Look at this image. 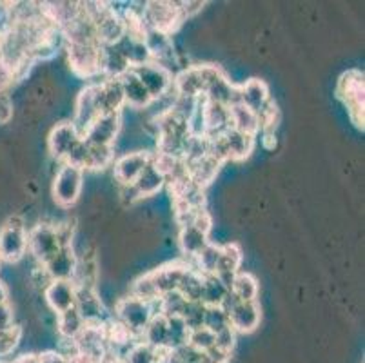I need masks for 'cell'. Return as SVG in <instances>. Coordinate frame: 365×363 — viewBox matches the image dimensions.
Wrapping results in <instances>:
<instances>
[{
    "label": "cell",
    "instance_id": "1",
    "mask_svg": "<svg viewBox=\"0 0 365 363\" xmlns=\"http://www.w3.org/2000/svg\"><path fill=\"white\" fill-rule=\"evenodd\" d=\"M155 315H158V302L149 304V302L135 298L131 295L118 300L117 307H115V319L125 325L137 339H140L142 332Z\"/></svg>",
    "mask_w": 365,
    "mask_h": 363
},
{
    "label": "cell",
    "instance_id": "2",
    "mask_svg": "<svg viewBox=\"0 0 365 363\" xmlns=\"http://www.w3.org/2000/svg\"><path fill=\"white\" fill-rule=\"evenodd\" d=\"M28 252V229L22 216L13 215L0 227V262L16 264Z\"/></svg>",
    "mask_w": 365,
    "mask_h": 363
},
{
    "label": "cell",
    "instance_id": "3",
    "mask_svg": "<svg viewBox=\"0 0 365 363\" xmlns=\"http://www.w3.org/2000/svg\"><path fill=\"white\" fill-rule=\"evenodd\" d=\"M336 95L349 111L353 124L364 129V73L358 69L344 73L338 80Z\"/></svg>",
    "mask_w": 365,
    "mask_h": 363
},
{
    "label": "cell",
    "instance_id": "4",
    "mask_svg": "<svg viewBox=\"0 0 365 363\" xmlns=\"http://www.w3.org/2000/svg\"><path fill=\"white\" fill-rule=\"evenodd\" d=\"M142 16L148 29L165 33L171 36L184 22L182 2H145Z\"/></svg>",
    "mask_w": 365,
    "mask_h": 363
},
{
    "label": "cell",
    "instance_id": "5",
    "mask_svg": "<svg viewBox=\"0 0 365 363\" xmlns=\"http://www.w3.org/2000/svg\"><path fill=\"white\" fill-rule=\"evenodd\" d=\"M62 247H68L56 225L41 224L28 231V251L35 256L38 265H46Z\"/></svg>",
    "mask_w": 365,
    "mask_h": 363
},
{
    "label": "cell",
    "instance_id": "6",
    "mask_svg": "<svg viewBox=\"0 0 365 363\" xmlns=\"http://www.w3.org/2000/svg\"><path fill=\"white\" fill-rule=\"evenodd\" d=\"M84 185V171L73 165L61 164L53 180V198L61 208H71L82 193Z\"/></svg>",
    "mask_w": 365,
    "mask_h": 363
},
{
    "label": "cell",
    "instance_id": "7",
    "mask_svg": "<svg viewBox=\"0 0 365 363\" xmlns=\"http://www.w3.org/2000/svg\"><path fill=\"white\" fill-rule=\"evenodd\" d=\"M68 62L73 73L81 78H95L101 75V44H66Z\"/></svg>",
    "mask_w": 365,
    "mask_h": 363
},
{
    "label": "cell",
    "instance_id": "8",
    "mask_svg": "<svg viewBox=\"0 0 365 363\" xmlns=\"http://www.w3.org/2000/svg\"><path fill=\"white\" fill-rule=\"evenodd\" d=\"M131 71L137 75V78L148 89L153 102L173 91V75L165 66L157 64V62H148V64L131 68Z\"/></svg>",
    "mask_w": 365,
    "mask_h": 363
},
{
    "label": "cell",
    "instance_id": "9",
    "mask_svg": "<svg viewBox=\"0 0 365 363\" xmlns=\"http://www.w3.org/2000/svg\"><path fill=\"white\" fill-rule=\"evenodd\" d=\"M101 106H98V82L86 86L75 102V118L71 120L78 135L84 136L91 124L101 116Z\"/></svg>",
    "mask_w": 365,
    "mask_h": 363
},
{
    "label": "cell",
    "instance_id": "10",
    "mask_svg": "<svg viewBox=\"0 0 365 363\" xmlns=\"http://www.w3.org/2000/svg\"><path fill=\"white\" fill-rule=\"evenodd\" d=\"M122 128V115L115 113V115H101L91 128L86 131L82 138L91 145H102V148H113L115 140H117L118 133Z\"/></svg>",
    "mask_w": 365,
    "mask_h": 363
},
{
    "label": "cell",
    "instance_id": "11",
    "mask_svg": "<svg viewBox=\"0 0 365 363\" xmlns=\"http://www.w3.org/2000/svg\"><path fill=\"white\" fill-rule=\"evenodd\" d=\"M149 162H151V155L148 151H133L118 156L113 162V175H115V180L120 185L135 184Z\"/></svg>",
    "mask_w": 365,
    "mask_h": 363
},
{
    "label": "cell",
    "instance_id": "12",
    "mask_svg": "<svg viewBox=\"0 0 365 363\" xmlns=\"http://www.w3.org/2000/svg\"><path fill=\"white\" fill-rule=\"evenodd\" d=\"M82 140L78 131L75 129L73 122H61L51 129L48 136V149L51 156L58 162H64L66 156L69 155L73 148Z\"/></svg>",
    "mask_w": 365,
    "mask_h": 363
},
{
    "label": "cell",
    "instance_id": "13",
    "mask_svg": "<svg viewBox=\"0 0 365 363\" xmlns=\"http://www.w3.org/2000/svg\"><path fill=\"white\" fill-rule=\"evenodd\" d=\"M229 325L235 332H240V334H249V332L257 331V327L260 325V305L258 302H240L238 300L233 307L229 309Z\"/></svg>",
    "mask_w": 365,
    "mask_h": 363
},
{
    "label": "cell",
    "instance_id": "14",
    "mask_svg": "<svg viewBox=\"0 0 365 363\" xmlns=\"http://www.w3.org/2000/svg\"><path fill=\"white\" fill-rule=\"evenodd\" d=\"M44 298L51 312L61 315L75 307L76 289L71 280H53L51 284L44 289Z\"/></svg>",
    "mask_w": 365,
    "mask_h": 363
},
{
    "label": "cell",
    "instance_id": "15",
    "mask_svg": "<svg viewBox=\"0 0 365 363\" xmlns=\"http://www.w3.org/2000/svg\"><path fill=\"white\" fill-rule=\"evenodd\" d=\"M205 88H207V82H205L202 66H191L173 78V93L177 96L200 98L204 96Z\"/></svg>",
    "mask_w": 365,
    "mask_h": 363
},
{
    "label": "cell",
    "instance_id": "16",
    "mask_svg": "<svg viewBox=\"0 0 365 363\" xmlns=\"http://www.w3.org/2000/svg\"><path fill=\"white\" fill-rule=\"evenodd\" d=\"M76 289V287H75ZM75 309L82 316L86 324H104L106 309L102 300L98 298L95 287H78L76 289Z\"/></svg>",
    "mask_w": 365,
    "mask_h": 363
},
{
    "label": "cell",
    "instance_id": "17",
    "mask_svg": "<svg viewBox=\"0 0 365 363\" xmlns=\"http://www.w3.org/2000/svg\"><path fill=\"white\" fill-rule=\"evenodd\" d=\"M98 106L102 115H115V113L120 115L122 108L125 106L120 80L104 78L98 82Z\"/></svg>",
    "mask_w": 365,
    "mask_h": 363
},
{
    "label": "cell",
    "instance_id": "18",
    "mask_svg": "<svg viewBox=\"0 0 365 363\" xmlns=\"http://www.w3.org/2000/svg\"><path fill=\"white\" fill-rule=\"evenodd\" d=\"M242 265V251L237 244H225L220 245V260H218V267L215 276L220 280L225 287H231L233 278L237 272H240Z\"/></svg>",
    "mask_w": 365,
    "mask_h": 363
},
{
    "label": "cell",
    "instance_id": "19",
    "mask_svg": "<svg viewBox=\"0 0 365 363\" xmlns=\"http://www.w3.org/2000/svg\"><path fill=\"white\" fill-rule=\"evenodd\" d=\"M187 267L189 265L182 264V262H169V264L151 271L153 282L157 285L158 295L164 296L168 292L178 291V284H180L182 276L187 271Z\"/></svg>",
    "mask_w": 365,
    "mask_h": 363
},
{
    "label": "cell",
    "instance_id": "20",
    "mask_svg": "<svg viewBox=\"0 0 365 363\" xmlns=\"http://www.w3.org/2000/svg\"><path fill=\"white\" fill-rule=\"evenodd\" d=\"M118 80H120L122 91H124L125 106L133 109H148L153 104L151 95H149L148 89L144 88V84L137 78V75L131 69Z\"/></svg>",
    "mask_w": 365,
    "mask_h": 363
},
{
    "label": "cell",
    "instance_id": "21",
    "mask_svg": "<svg viewBox=\"0 0 365 363\" xmlns=\"http://www.w3.org/2000/svg\"><path fill=\"white\" fill-rule=\"evenodd\" d=\"M76 264H78V256L75 255L71 245H68V247H62L61 251L56 252L44 265V269L51 280H73Z\"/></svg>",
    "mask_w": 365,
    "mask_h": 363
},
{
    "label": "cell",
    "instance_id": "22",
    "mask_svg": "<svg viewBox=\"0 0 365 363\" xmlns=\"http://www.w3.org/2000/svg\"><path fill=\"white\" fill-rule=\"evenodd\" d=\"M240 89V102L244 106H247L251 111L258 113L265 108L269 100H271V95H269V88L264 80L260 78H249L245 80L244 84L238 86Z\"/></svg>",
    "mask_w": 365,
    "mask_h": 363
},
{
    "label": "cell",
    "instance_id": "23",
    "mask_svg": "<svg viewBox=\"0 0 365 363\" xmlns=\"http://www.w3.org/2000/svg\"><path fill=\"white\" fill-rule=\"evenodd\" d=\"M204 98L207 100V102H215V104L229 108V106L240 102V89H238V86L233 84L227 76L222 75L207 86V89H205L204 93Z\"/></svg>",
    "mask_w": 365,
    "mask_h": 363
},
{
    "label": "cell",
    "instance_id": "24",
    "mask_svg": "<svg viewBox=\"0 0 365 363\" xmlns=\"http://www.w3.org/2000/svg\"><path fill=\"white\" fill-rule=\"evenodd\" d=\"M222 140H224L225 151H227V160L240 162V160H245L253 153L255 136H249L245 133L229 128L227 131L222 133Z\"/></svg>",
    "mask_w": 365,
    "mask_h": 363
},
{
    "label": "cell",
    "instance_id": "25",
    "mask_svg": "<svg viewBox=\"0 0 365 363\" xmlns=\"http://www.w3.org/2000/svg\"><path fill=\"white\" fill-rule=\"evenodd\" d=\"M131 69L117 46H101V75L104 78H120Z\"/></svg>",
    "mask_w": 365,
    "mask_h": 363
},
{
    "label": "cell",
    "instance_id": "26",
    "mask_svg": "<svg viewBox=\"0 0 365 363\" xmlns=\"http://www.w3.org/2000/svg\"><path fill=\"white\" fill-rule=\"evenodd\" d=\"M185 165H187V173L189 176H191V180H193V184L205 189L215 178H217L222 162H218V160L213 158L211 155H205L202 156V158L195 160V162H187Z\"/></svg>",
    "mask_w": 365,
    "mask_h": 363
},
{
    "label": "cell",
    "instance_id": "27",
    "mask_svg": "<svg viewBox=\"0 0 365 363\" xmlns=\"http://www.w3.org/2000/svg\"><path fill=\"white\" fill-rule=\"evenodd\" d=\"M229 116H231V128L257 138V135L260 133V122H258L257 113L251 111L242 102H237V104L229 106Z\"/></svg>",
    "mask_w": 365,
    "mask_h": 363
},
{
    "label": "cell",
    "instance_id": "28",
    "mask_svg": "<svg viewBox=\"0 0 365 363\" xmlns=\"http://www.w3.org/2000/svg\"><path fill=\"white\" fill-rule=\"evenodd\" d=\"M207 244H209L207 232L200 231V229L195 227L193 224L180 227V232H178V245H180V251L184 252L185 256L195 258V256H197Z\"/></svg>",
    "mask_w": 365,
    "mask_h": 363
},
{
    "label": "cell",
    "instance_id": "29",
    "mask_svg": "<svg viewBox=\"0 0 365 363\" xmlns=\"http://www.w3.org/2000/svg\"><path fill=\"white\" fill-rule=\"evenodd\" d=\"M168 318L164 315H155L151 318V322L148 324V327L144 329L140 336V342L151 345L155 349H162V351H169L168 349Z\"/></svg>",
    "mask_w": 365,
    "mask_h": 363
},
{
    "label": "cell",
    "instance_id": "30",
    "mask_svg": "<svg viewBox=\"0 0 365 363\" xmlns=\"http://www.w3.org/2000/svg\"><path fill=\"white\" fill-rule=\"evenodd\" d=\"M164 352L165 351H162V349H155L140 342V339H137L135 344H131L122 352L118 359L122 363H160Z\"/></svg>",
    "mask_w": 365,
    "mask_h": 363
},
{
    "label": "cell",
    "instance_id": "31",
    "mask_svg": "<svg viewBox=\"0 0 365 363\" xmlns=\"http://www.w3.org/2000/svg\"><path fill=\"white\" fill-rule=\"evenodd\" d=\"M153 156V155H151ZM165 185V178L160 173V169L153 164V158L148 165L144 168V171L140 173V176L135 182V188L140 193V196H155L162 188Z\"/></svg>",
    "mask_w": 365,
    "mask_h": 363
},
{
    "label": "cell",
    "instance_id": "32",
    "mask_svg": "<svg viewBox=\"0 0 365 363\" xmlns=\"http://www.w3.org/2000/svg\"><path fill=\"white\" fill-rule=\"evenodd\" d=\"M229 291L240 302H257L258 280L251 272L240 271L233 278V284H231Z\"/></svg>",
    "mask_w": 365,
    "mask_h": 363
},
{
    "label": "cell",
    "instance_id": "33",
    "mask_svg": "<svg viewBox=\"0 0 365 363\" xmlns=\"http://www.w3.org/2000/svg\"><path fill=\"white\" fill-rule=\"evenodd\" d=\"M84 325L86 322L75 307L56 315V331L62 339H75L76 334L84 329Z\"/></svg>",
    "mask_w": 365,
    "mask_h": 363
},
{
    "label": "cell",
    "instance_id": "34",
    "mask_svg": "<svg viewBox=\"0 0 365 363\" xmlns=\"http://www.w3.org/2000/svg\"><path fill=\"white\" fill-rule=\"evenodd\" d=\"M202 285H204V275H200L195 267H187L178 284V292L187 302H200L202 304Z\"/></svg>",
    "mask_w": 365,
    "mask_h": 363
},
{
    "label": "cell",
    "instance_id": "35",
    "mask_svg": "<svg viewBox=\"0 0 365 363\" xmlns=\"http://www.w3.org/2000/svg\"><path fill=\"white\" fill-rule=\"evenodd\" d=\"M229 289L222 284L220 280L215 275H205L204 276V285H202V304L204 305H220L222 300Z\"/></svg>",
    "mask_w": 365,
    "mask_h": 363
},
{
    "label": "cell",
    "instance_id": "36",
    "mask_svg": "<svg viewBox=\"0 0 365 363\" xmlns=\"http://www.w3.org/2000/svg\"><path fill=\"white\" fill-rule=\"evenodd\" d=\"M193 260L197 262V267L195 269L200 275H215L218 267V260H220V245H215L209 242Z\"/></svg>",
    "mask_w": 365,
    "mask_h": 363
},
{
    "label": "cell",
    "instance_id": "37",
    "mask_svg": "<svg viewBox=\"0 0 365 363\" xmlns=\"http://www.w3.org/2000/svg\"><path fill=\"white\" fill-rule=\"evenodd\" d=\"M89 145L88 171H101L109 168L115 162V148H102V145Z\"/></svg>",
    "mask_w": 365,
    "mask_h": 363
},
{
    "label": "cell",
    "instance_id": "38",
    "mask_svg": "<svg viewBox=\"0 0 365 363\" xmlns=\"http://www.w3.org/2000/svg\"><path fill=\"white\" fill-rule=\"evenodd\" d=\"M131 296L144 300V302H149V304H155V302L160 300V295H158L157 291V285H155V282H153L151 272H148V275L135 280V284H133L131 287Z\"/></svg>",
    "mask_w": 365,
    "mask_h": 363
},
{
    "label": "cell",
    "instance_id": "39",
    "mask_svg": "<svg viewBox=\"0 0 365 363\" xmlns=\"http://www.w3.org/2000/svg\"><path fill=\"white\" fill-rule=\"evenodd\" d=\"M204 327L209 329L211 332H215V334L220 332L222 329L231 327V325H229L227 312L222 307H218V305H205Z\"/></svg>",
    "mask_w": 365,
    "mask_h": 363
},
{
    "label": "cell",
    "instance_id": "40",
    "mask_svg": "<svg viewBox=\"0 0 365 363\" xmlns=\"http://www.w3.org/2000/svg\"><path fill=\"white\" fill-rule=\"evenodd\" d=\"M22 339V327L21 325H13V327L6 329V331L0 332V362L4 358H8L9 354H13Z\"/></svg>",
    "mask_w": 365,
    "mask_h": 363
},
{
    "label": "cell",
    "instance_id": "41",
    "mask_svg": "<svg viewBox=\"0 0 365 363\" xmlns=\"http://www.w3.org/2000/svg\"><path fill=\"white\" fill-rule=\"evenodd\" d=\"M187 345L197 349V351L207 352L209 349L215 347V332H211L205 327L191 329L187 334Z\"/></svg>",
    "mask_w": 365,
    "mask_h": 363
},
{
    "label": "cell",
    "instance_id": "42",
    "mask_svg": "<svg viewBox=\"0 0 365 363\" xmlns=\"http://www.w3.org/2000/svg\"><path fill=\"white\" fill-rule=\"evenodd\" d=\"M88 160H89V145L84 138L69 151L62 164L73 165V168L81 169V171H88Z\"/></svg>",
    "mask_w": 365,
    "mask_h": 363
},
{
    "label": "cell",
    "instance_id": "43",
    "mask_svg": "<svg viewBox=\"0 0 365 363\" xmlns=\"http://www.w3.org/2000/svg\"><path fill=\"white\" fill-rule=\"evenodd\" d=\"M235 345H237V332H235L231 327L222 329L220 332L215 334V347L220 349V351L233 354Z\"/></svg>",
    "mask_w": 365,
    "mask_h": 363
},
{
    "label": "cell",
    "instance_id": "44",
    "mask_svg": "<svg viewBox=\"0 0 365 363\" xmlns=\"http://www.w3.org/2000/svg\"><path fill=\"white\" fill-rule=\"evenodd\" d=\"M177 352L180 354L182 363H211L209 362L207 354L202 351H197V349L189 347L187 344L182 345V347L177 349Z\"/></svg>",
    "mask_w": 365,
    "mask_h": 363
},
{
    "label": "cell",
    "instance_id": "45",
    "mask_svg": "<svg viewBox=\"0 0 365 363\" xmlns=\"http://www.w3.org/2000/svg\"><path fill=\"white\" fill-rule=\"evenodd\" d=\"M15 325V312L13 307L8 304H0V332Z\"/></svg>",
    "mask_w": 365,
    "mask_h": 363
},
{
    "label": "cell",
    "instance_id": "46",
    "mask_svg": "<svg viewBox=\"0 0 365 363\" xmlns=\"http://www.w3.org/2000/svg\"><path fill=\"white\" fill-rule=\"evenodd\" d=\"M13 116V104L8 93H0V124H8Z\"/></svg>",
    "mask_w": 365,
    "mask_h": 363
},
{
    "label": "cell",
    "instance_id": "47",
    "mask_svg": "<svg viewBox=\"0 0 365 363\" xmlns=\"http://www.w3.org/2000/svg\"><path fill=\"white\" fill-rule=\"evenodd\" d=\"M120 200L124 205H133L135 202L142 200V196L140 193L137 191V188H135V184L120 185Z\"/></svg>",
    "mask_w": 365,
    "mask_h": 363
},
{
    "label": "cell",
    "instance_id": "48",
    "mask_svg": "<svg viewBox=\"0 0 365 363\" xmlns=\"http://www.w3.org/2000/svg\"><path fill=\"white\" fill-rule=\"evenodd\" d=\"M38 363H69L68 356L62 354L61 351H44L41 354H36Z\"/></svg>",
    "mask_w": 365,
    "mask_h": 363
},
{
    "label": "cell",
    "instance_id": "49",
    "mask_svg": "<svg viewBox=\"0 0 365 363\" xmlns=\"http://www.w3.org/2000/svg\"><path fill=\"white\" fill-rule=\"evenodd\" d=\"M205 354H207L209 362L211 363H229L231 362V354H229V352L220 351V349H217V347H211L207 352H205Z\"/></svg>",
    "mask_w": 365,
    "mask_h": 363
},
{
    "label": "cell",
    "instance_id": "50",
    "mask_svg": "<svg viewBox=\"0 0 365 363\" xmlns=\"http://www.w3.org/2000/svg\"><path fill=\"white\" fill-rule=\"evenodd\" d=\"M262 140H264V144L267 149H273L277 145V136H274V133H262Z\"/></svg>",
    "mask_w": 365,
    "mask_h": 363
},
{
    "label": "cell",
    "instance_id": "51",
    "mask_svg": "<svg viewBox=\"0 0 365 363\" xmlns=\"http://www.w3.org/2000/svg\"><path fill=\"white\" fill-rule=\"evenodd\" d=\"M9 363H38V358H36V354H22Z\"/></svg>",
    "mask_w": 365,
    "mask_h": 363
},
{
    "label": "cell",
    "instance_id": "52",
    "mask_svg": "<svg viewBox=\"0 0 365 363\" xmlns=\"http://www.w3.org/2000/svg\"><path fill=\"white\" fill-rule=\"evenodd\" d=\"M8 287L4 285V282H0V304H8Z\"/></svg>",
    "mask_w": 365,
    "mask_h": 363
},
{
    "label": "cell",
    "instance_id": "53",
    "mask_svg": "<svg viewBox=\"0 0 365 363\" xmlns=\"http://www.w3.org/2000/svg\"><path fill=\"white\" fill-rule=\"evenodd\" d=\"M104 363H122V362H120V359H117V358H108Z\"/></svg>",
    "mask_w": 365,
    "mask_h": 363
}]
</instances>
